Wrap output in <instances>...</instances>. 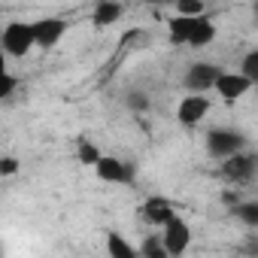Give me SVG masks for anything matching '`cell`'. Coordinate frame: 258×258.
Listing matches in <instances>:
<instances>
[{
  "label": "cell",
  "instance_id": "obj_20",
  "mask_svg": "<svg viewBox=\"0 0 258 258\" xmlns=\"http://www.w3.org/2000/svg\"><path fill=\"white\" fill-rule=\"evenodd\" d=\"M137 252L140 255H152V258H164L167 252H164V246H161V237L155 234V237H149L143 246H137Z\"/></svg>",
  "mask_w": 258,
  "mask_h": 258
},
{
  "label": "cell",
  "instance_id": "obj_22",
  "mask_svg": "<svg viewBox=\"0 0 258 258\" xmlns=\"http://www.w3.org/2000/svg\"><path fill=\"white\" fill-rule=\"evenodd\" d=\"M146 4H152V7H170L173 0H146Z\"/></svg>",
  "mask_w": 258,
  "mask_h": 258
},
{
  "label": "cell",
  "instance_id": "obj_10",
  "mask_svg": "<svg viewBox=\"0 0 258 258\" xmlns=\"http://www.w3.org/2000/svg\"><path fill=\"white\" fill-rule=\"evenodd\" d=\"M216 37H219L216 22H213L207 13H201V16H195V19H191V28H188L185 46H188V49H207V46H213V43H216Z\"/></svg>",
  "mask_w": 258,
  "mask_h": 258
},
{
  "label": "cell",
  "instance_id": "obj_19",
  "mask_svg": "<svg viewBox=\"0 0 258 258\" xmlns=\"http://www.w3.org/2000/svg\"><path fill=\"white\" fill-rule=\"evenodd\" d=\"M100 155H103V152H100V149H97V146H94L91 140H79V149H76V158H79L82 164H88V167H91V164H94V161H97Z\"/></svg>",
  "mask_w": 258,
  "mask_h": 258
},
{
  "label": "cell",
  "instance_id": "obj_15",
  "mask_svg": "<svg viewBox=\"0 0 258 258\" xmlns=\"http://www.w3.org/2000/svg\"><path fill=\"white\" fill-rule=\"evenodd\" d=\"M234 216H237L246 228H258V204H255V201H237V204H234Z\"/></svg>",
  "mask_w": 258,
  "mask_h": 258
},
{
  "label": "cell",
  "instance_id": "obj_6",
  "mask_svg": "<svg viewBox=\"0 0 258 258\" xmlns=\"http://www.w3.org/2000/svg\"><path fill=\"white\" fill-rule=\"evenodd\" d=\"M210 109H213V103H210L207 94L185 91V97L176 103V121H179L182 127H195V124H201V121L210 115Z\"/></svg>",
  "mask_w": 258,
  "mask_h": 258
},
{
  "label": "cell",
  "instance_id": "obj_7",
  "mask_svg": "<svg viewBox=\"0 0 258 258\" xmlns=\"http://www.w3.org/2000/svg\"><path fill=\"white\" fill-rule=\"evenodd\" d=\"M222 176L231 182V185H246L255 179V155L240 149L228 158H222Z\"/></svg>",
  "mask_w": 258,
  "mask_h": 258
},
{
  "label": "cell",
  "instance_id": "obj_8",
  "mask_svg": "<svg viewBox=\"0 0 258 258\" xmlns=\"http://www.w3.org/2000/svg\"><path fill=\"white\" fill-rule=\"evenodd\" d=\"M219 73H222V67H219L216 61H195V64H188V70H185V76H182V85H185V91L210 94Z\"/></svg>",
  "mask_w": 258,
  "mask_h": 258
},
{
  "label": "cell",
  "instance_id": "obj_11",
  "mask_svg": "<svg viewBox=\"0 0 258 258\" xmlns=\"http://www.w3.org/2000/svg\"><path fill=\"white\" fill-rule=\"evenodd\" d=\"M170 216H176V207L167 201V198H161V195H152V198H146V204H143V219L149 222V225H155V228H161Z\"/></svg>",
  "mask_w": 258,
  "mask_h": 258
},
{
  "label": "cell",
  "instance_id": "obj_14",
  "mask_svg": "<svg viewBox=\"0 0 258 258\" xmlns=\"http://www.w3.org/2000/svg\"><path fill=\"white\" fill-rule=\"evenodd\" d=\"M124 106L131 109V112H149L152 97H149L146 88H127V91H124Z\"/></svg>",
  "mask_w": 258,
  "mask_h": 258
},
{
  "label": "cell",
  "instance_id": "obj_2",
  "mask_svg": "<svg viewBox=\"0 0 258 258\" xmlns=\"http://www.w3.org/2000/svg\"><path fill=\"white\" fill-rule=\"evenodd\" d=\"M204 143H207L210 158H216V161H222V158H228V155H234L240 149H249L246 134L237 131V127H210Z\"/></svg>",
  "mask_w": 258,
  "mask_h": 258
},
{
  "label": "cell",
  "instance_id": "obj_9",
  "mask_svg": "<svg viewBox=\"0 0 258 258\" xmlns=\"http://www.w3.org/2000/svg\"><path fill=\"white\" fill-rule=\"evenodd\" d=\"M91 167H94L97 179H100V182H109V185H124L127 179L134 176V170L127 167V161H121V158H115V155H100Z\"/></svg>",
  "mask_w": 258,
  "mask_h": 258
},
{
  "label": "cell",
  "instance_id": "obj_1",
  "mask_svg": "<svg viewBox=\"0 0 258 258\" xmlns=\"http://www.w3.org/2000/svg\"><path fill=\"white\" fill-rule=\"evenodd\" d=\"M0 49H4L7 58H28L34 52V31L31 22H7L4 31H0Z\"/></svg>",
  "mask_w": 258,
  "mask_h": 258
},
{
  "label": "cell",
  "instance_id": "obj_12",
  "mask_svg": "<svg viewBox=\"0 0 258 258\" xmlns=\"http://www.w3.org/2000/svg\"><path fill=\"white\" fill-rule=\"evenodd\" d=\"M121 16H124V7L118 4V0H100V4L91 10V22L97 28H112Z\"/></svg>",
  "mask_w": 258,
  "mask_h": 258
},
{
  "label": "cell",
  "instance_id": "obj_17",
  "mask_svg": "<svg viewBox=\"0 0 258 258\" xmlns=\"http://www.w3.org/2000/svg\"><path fill=\"white\" fill-rule=\"evenodd\" d=\"M173 13H179V16H201V13H207V4L204 0H173Z\"/></svg>",
  "mask_w": 258,
  "mask_h": 258
},
{
  "label": "cell",
  "instance_id": "obj_3",
  "mask_svg": "<svg viewBox=\"0 0 258 258\" xmlns=\"http://www.w3.org/2000/svg\"><path fill=\"white\" fill-rule=\"evenodd\" d=\"M31 31H34V49L49 52V49H55V46L67 37L70 25H67L64 19H58V16H43V19L31 22Z\"/></svg>",
  "mask_w": 258,
  "mask_h": 258
},
{
  "label": "cell",
  "instance_id": "obj_21",
  "mask_svg": "<svg viewBox=\"0 0 258 258\" xmlns=\"http://www.w3.org/2000/svg\"><path fill=\"white\" fill-rule=\"evenodd\" d=\"M22 170V164H19V158L16 155H0V176H16Z\"/></svg>",
  "mask_w": 258,
  "mask_h": 258
},
{
  "label": "cell",
  "instance_id": "obj_18",
  "mask_svg": "<svg viewBox=\"0 0 258 258\" xmlns=\"http://www.w3.org/2000/svg\"><path fill=\"white\" fill-rule=\"evenodd\" d=\"M240 73L249 76L252 82H258V49H249V52L243 55V61H240Z\"/></svg>",
  "mask_w": 258,
  "mask_h": 258
},
{
  "label": "cell",
  "instance_id": "obj_16",
  "mask_svg": "<svg viewBox=\"0 0 258 258\" xmlns=\"http://www.w3.org/2000/svg\"><path fill=\"white\" fill-rule=\"evenodd\" d=\"M16 76L10 73V67H7V55H4V49H0V100L4 97H10L13 91H16Z\"/></svg>",
  "mask_w": 258,
  "mask_h": 258
},
{
  "label": "cell",
  "instance_id": "obj_13",
  "mask_svg": "<svg viewBox=\"0 0 258 258\" xmlns=\"http://www.w3.org/2000/svg\"><path fill=\"white\" fill-rule=\"evenodd\" d=\"M106 252H109L112 258H131V255H137V246H134V243H127L124 234L109 231V234H106Z\"/></svg>",
  "mask_w": 258,
  "mask_h": 258
},
{
  "label": "cell",
  "instance_id": "obj_4",
  "mask_svg": "<svg viewBox=\"0 0 258 258\" xmlns=\"http://www.w3.org/2000/svg\"><path fill=\"white\" fill-rule=\"evenodd\" d=\"M161 246L167 255H182L188 246H191V225L179 216H170L164 225H161Z\"/></svg>",
  "mask_w": 258,
  "mask_h": 258
},
{
  "label": "cell",
  "instance_id": "obj_5",
  "mask_svg": "<svg viewBox=\"0 0 258 258\" xmlns=\"http://www.w3.org/2000/svg\"><path fill=\"white\" fill-rule=\"evenodd\" d=\"M252 79L249 76H243L240 70H222L219 76H216V82H213V91L225 100V103H237L240 97H246L249 91H252Z\"/></svg>",
  "mask_w": 258,
  "mask_h": 258
}]
</instances>
